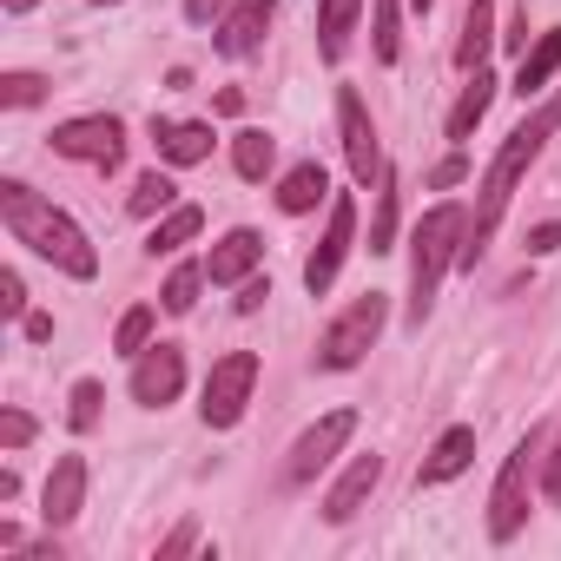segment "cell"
Here are the masks:
<instances>
[{"label":"cell","mask_w":561,"mask_h":561,"mask_svg":"<svg viewBox=\"0 0 561 561\" xmlns=\"http://www.w3.org/2000/svg\"><path fill=\"white\" fill-rule=\"evenodd\" d=\"M502 47H508V54H528V8H522V14H515V27H508V34H502Z\"/></svg>","instance_id":"ab89813d"},{"label":"cell","mask_w":561,"mask_h":561,"mask_svg":"<svg viewBox=\"0 0 561 561\" xmlns=\"http://www.w3.org/2000/svg\"><path fill=\"white\" fill-rule=\"evenodd\" d=\"M152 324H159L152 305H133V311L119 318V331H113V351H119V357H139V351L152 344Z\"/></svg>","instance_id":"83f0119b"},{"label":"cell","mask_w":561,"mask_h":561,"mask_svg":"<svg viewBox=\"0 0 561 561\" xmlns=\"http://www.w3.org/2000/svg\"><path fill=\"white\" fill-rule=\"evenodd\" d=\"M522 244H528V257H548V251H561V218H541V225H535Z\"/></svg>","instance_id":"e575fe53"},{"label":"cell","mask_w":561,"mask_h":561,"mask_svg":"<svg viewBox=\"0 0 561 561\" xmlns=\"http://www.w3.org/2000/svg\"><path fill=\"white\" fill-rule=\"evenodd\" d=\"M0 8H8V14H34V8H41V0H0Z\"/></svg>","instance_id":"b9f144b4"},{"label":"cell","mask_w":561,"mask_h":561,"mask_svg":"<svg viewBox=\"0 0 561 561\" xmlns=\"http://www.w3.org/2000/svg\"><path fill=\"white\" fill-rule=\"evenodd\" d=\"M205 285H211V277H205V264H179V271L165 277V298H159V305H165L172 318H185V311L198 305V291H205Z\"/></svg>","instance_id":"484cf974"},{"label":"cell","mask_w":561,"mask_h":561,"mask_svg":"<svg viewBox=\"0 0 561 561\" xmlns=\"http://www.w3.org/2000/svg\"><path fill=\"white\" fill-rule=\"evenodd\" d=\"M469 462H476V430H469V423H456V430H443V436H436V449L423 456L416 482H423V489H436V482H456Z\"/></svg>","instance_id":"e0dca14e"},{"label":"cell","mask_w":561,"mask_h":561,"mask_svg":"<svg viewBox=\"0 0 561 561\" xmlns=\"http://www.w3.org/2000/svg\"><path fill=\"white\" fill-rule=\"evenodd\" d=\"M100 403H106V390H100L93 377H80V383H73V410H67V423H73V430H93V423H100Z\"/></svg>","instance_id":"f546056e"},{"label":"cell","mask_w":561,"mask_h":561,"mask_svg":"<svg viewBox=\"0 0 561 561\" xmlns=\"http://www.w3.org/2000/svg\"><path fill=\"white\" fill-rule=\"evenodd\" d=\"M554 67H561V27H548V34H541V41H535V47L522 54V73H515V93H522V100H535V93H541V87L554 80Z\"/></svg>","instance_id":"7402d4cb"},{"label":"cell","mask_w":561,"mask_h":561,"mask_svg":"<svg viewBox=\"0 0 561 561\" xmlns=\"http://www.w3.org/2000/svg\"><path fill=\"white\" fill-rule=\"evenodd\" d=\"M257 257H264V238H257L251 225H238V231H225V238L211 244L205 277H211V285H244V277L257 271Z\"/></svg>","instance_id":"9a60e30c"},{"label":"cell","mask_w":561,"mask_h":561,"mask_svg":"<svg viewBox=\"0 0 561 561\" xmlns=\"http://www.w3.org/2000/svg\"><path fill=\"white\" fill-rule=\"evenodd\" d=\"M185 390V351L179 344H146L133 357V403L139 410H165Z\"/></svg>","instance_id":"8fae6325"},{"label":"cell","mask_w":561,"mask_h":561,"mask_svg":"<svg viewBox=\"0 0 561 561\" xmlns=\"http://www.w3.org/2000/svg\"><path fill=\"white\" fill-rule=\"evenodd\" d=\"M205 231V211L198 205H172V211H159V225H152V238H146V251L152 257H165V251H179V244H192Z\"/></svg>","instance_id":"cb8c5ba5"},{"label":"cell","mask_w":561,"mask_h":561,"mask_svg":"<svg viewBox=\"0 0 561 561\" xmlns=\"http://www.w3.org/2000/svg\"><path fill=\"white\" fill-rule=\"evenodd\" d=\"M462 179H469V159H462V146H456V152H449V159H443V165L430 172V185L443 192V185H462Z\"/></svg>","instance_id":"8d00e7d4"},{"label":"cell","mask_w":561,"mask_h":561,"mask_svg":"<svg viewBox=\"0 0 561 561\" xmlns=\"http://www.w3.org/2000/svg\"><path fill=\"white\" fill-rule=\"evenodd\" d=\"M0 218H8V231H14V244H27L34 257H47V264H60L67 277H100V251H93V238L54 205V198H41L34 185H21V179H8L0 185Z\"/></svg>","instance_id":"7a4b0ae2"},{"label":"cell","mask_w":561,"mask_h":561,"mask_svg":"<svg viewBox=\"0 0 561 561\" xmlns=\"http://www.w3.org/2000/svg\"><path fill=\"white\" fill-rule=\"evenodd\" d=\"M34 443V416L27 410H0V449H27Z\"/></svg>","instance_id":"1f68e13d"},{"label":"cell","mask_w":561,"mask_h":561,"mask_svg":"<svg viewBox=\"0 0 561 561\" xmlns=\"http://www.w3.org/2000/svg\"><path fill=\"white\" fill-rule=\"evenodd\" d=\"M351 238H357V205H351L344 192H331V225H324L318 251L305 257V291H311V298H324V291L337 285V271H344V257H351Z\"/></svg>","instance_id":"9c48e42d"},{"label":"cell","mask_w":561,"mask_h":561,"mask_svg":"<svg viewBox=\"0 0 561 561\" xmlns=\"http://www.w3.org/2000/svg\"><path fill=\"white\" fill-rule=\"evenodd\" d=\"M489 47H495V8H489V0H469V8H462V41H456V67L476 73Z\"/></svg>","instance_id":"d6986e66"},{"label":"cell","mask_w":561,"mask_h":561,"mask_svg":"<svg viewBox=\"0 0 561 561\" xmlns=\"http://www.w3.org/2000/svg\"><path fill=\"white\" fill-rule=\"evenodd\" d=\"M383 324H390V298H383V291L351 298V305L324 324V337H318V370H357L364 351L383 337Z\"/></svg>","instance_id":"277c9868"},{"label":"cell","mask_w":561,"mask_h":561,"mask_svg":"<svg viewBox=\"0 0 561 561\" xmlns=\"http://www.w3.org/2000/svg\"><path fill=\"white\" fill-rule=\"evenodd\" d=\"M80 508H87V462L80 456H60L54 476H47V489H41V522L47 528H67Z\"/></svg>","instance_id":"5bb4252c"},{"label":"cell","mask_w":561,"mask_h":561,"mask_svg":"<svg viewBox=\"0 0 561 561\" xmlns=\"http://www.w3.org/2000/svg\"><path fill=\"white\" fill-rule=\"evenodd\" d=\"M357 14H364V0H324V8H318V54L324 60H344Z\"/></svg>","instance_id":"603a6c76"},{"label":"cell","mask_w":561,"mask_h":561,"mask_svg":"<svg viewBox=\"0 0 561 561\" xmlns=\"http://www.w3.org/2000/svg\"><path fill=\"white\" fill-rule=\"evenodd\" d=\"M271 21H277V8H271V0H238V8H231L218 27H211V47H218L225 60H251V54L264 47Z\"/></svg>","instance_id":"7c38bea8"},{"label":"cell","mask_w":561,"mask_h":561,"mask_svg":"<svg viewBox=\"0 0 561 561\" xmlns=\"http://www.w3.org/2000/svg\"><path fill=\"white\" fill-rule=\"evenodd\" d=\"M357 436V410H331V416H318L298 443H291V456H285V482L291 489H305V482H318L331 462H337V449Z\"/></svg>","instance_id":"52a82bcc"},{"label":"cell","mask_w":561,"mask_h":561,"mask_svg":"<svg viewBox=\"0 0 561 561\" xmlns=\"http://www.w3.org/2000/svg\"><path fill=\"white\" fill-rule=\"evenodd\" d=\"M541 495L561 502V430H554V449H548V462H541Z\"/></svg>","instance_id":"74e56055"},{"label":"cell","mask_w":561,"mask_h":561,"mask_svg":"<svg viewBox=\"0 0 561 561\" xmlns=\"http://www.w3.org/2000/svg\"><path fill=\"white\" fill-rule=\"evenodd\" d=\"M370 47H377L383 67H397V54H403V41H397V0H377V8H370Z\"/></svg>","instance_id":"f1b7e54d"},{"label":"cell","mask_w":561,"mask_h":561,"mask_svg":"<svg viewBox=\"0 0 561 561\" xmlns=\"http://www.w3.org/2000/svg\"><path fill=\"white\" fill-rule=\"evenodd\" d=\"M535 456H541V430H528V436L508 449V462H502V476H495V489H489V541H515V535H522Z\"/></svg>","instance_id":"5b68a950"},{"label":"cell","mask_w":561,"mask_h":561,"mask_svg":"<svg viewBox=\"0 0 561 561\" xmlns=\"http://www.w3.org/2000/svg\"><path fill=\"white\" fill-rule=\"evenodd\" d=\"M561 133V93L554 100H541L508 139H502V152L489 159V172L476 179V211H469V238H462V271H476L482 264V251H489V238H495V225H502V211H508V198H515V185H522V172L541 159V146Z\"/></svg>","instance_id":"6da1fadb"},{"label":"cell","mask_w":561,"mask_h":561,"mask_svg":"<svg viewBox=\"0 0 561 561\" xmlns=\"http://www.w3.org/2000/svg\"><path fill=\"white\" fill-rule=\"evenodd\" d=\"M231 165H238V179H271V165H277V139L264 133V126H244V133H231Z\"/></svg>","instance_id":"44dd1931"},{"label":"cell","mask_w":561,"mask_h":561,"mask_svg":"<svg viewBox=\"0 0 561 561\" xmlns=\"http://www.w3.org/2000/svg\"><path fill=\"white\" fill-rule=\"evenodd\" d=\"M383 482V456H351V469L331 482V495H324V522L331 528H344V522H357V508L370 502V489Z\"/></svg>","instance_id":"4fadbf2b"},{"label":"cell","mask_w":561,"mask_h":561,"mask_svg":"<svg viewBox=\"0 0 561 561\" xmlns=\"http://www.w3.org/2000/svg\"><path fill=\"white\" fill-rule=\"evenodd\" d=\"M93 8H113V0H93Z\"/></svg>","instance_id":"ee69618b"},{"label":"cell","mask_w":561,"mask_h":561,"mask_svg":"<svg viewBox=\"0 0 561 561\" xmlns=\"http://www.w3.org/2000/svg\"><path fill=\"white\" fill-rule=\"evenodd\" d=\"M152 146L165 165H198V159H211V126L205 119H152Z\"/></svg>","instance_id":"2e32d148"},{"label":"cell","mask_w":561,"mask_h":561,"mask_svg":"<svg viewBox=\"0 0 561 561\" xmlns=\"http://www.w3.org/2000/svg\"><path fill=\"white\" fill-rule=\"evenodd\" d=\"M0 318H27V285H21V271H0Z\"/></svg>","instance_id":"d6a6232c"},{"label":"cell","mask_w":561,"mask_h":561,"mask_svg":"<svg viewBox=\"0 0 561 561\" xmlns=\"http://www.w3.org/2000/svg\"><path fill=\"white\" fill-rule=\"evenodd\" d=\"M251 383H257V357H251V351L218 357L211 377H205V390H198V416H205V430H231V423L244 416V403H251Z\"/></svg>","instance_id":"8992f818"},{"label":"cell","mask_w":561,"mask_h":561,"mask_svg":"<svg viewBox=\"0 0 561 561\" xmlns=\"http://www.w3.org/2000/svg\"><path fill=\"white\" fill-rule=\"evenodd\" d=\"M462 238H469V211L462 205H430L410 231V305H403V324L423 331V318L436 311V291H443V271L462 257Z\"/></svg>","instance_id":"3957f363"},{"label":"cell","mask_w":561,"mask_h":561,"mask_svg":"<svg viewBox=\"0 0 561 561\" xmlns=\"http://www.w3.org/2000/svg\"><path fill=\"white\" fill-rule=\"evenodd\" d=\"M337 133H344L351 179H357V185H377V179H383V146H377V126H370L357 87H337Z\"/></svg>","instance_id":"30bf717a"},{"label":"cell","mask_w":561,"mask_h":561,"mask_svg":"<svg viewBox=\"0 0 561 561\" xmlns=\"http://www.w3.org/2000/svg\"><path fill=\"white\" fill-rule=\"evenodd\" d=\"M410 8H423V14H430V0H410Z\"/></svg>","instance_id":"7bdbcfd3"},{"label":"cell","mask_w":561,"mask_h":561,"mask_svg":"<svg viewBox=\"0 0 561 561\" xmlns=\"http://www.w3.org/2000/svg\"><path fill=\"white\" fill-rule=\"evenodd\" d=\"M390 238H397V172L383 165V179H377V218H370V251H390Z\"/></svg>","instance_id":"4316f807"},{"label":"cell","mask_w":561,"mask_h":561,"mask_svg":"<svg viewBox=\"0 0 561 561\" xmlns=\"http://www.w3.org/2000/svg\"><path fill=\"white\" fill-rule=\"evenodd\" d=\"M264 298H271V277H244V285H238V311H244V318H251Z\"/></svg>","instance_id":"f35d334b"},{"label":"cell","mask_w":561,"mask_h":561,"mask_svg":"<svg viewBox=\"0 0 561 561\" xmlns=\"http://www.w3.org/2000/svg\"><path fill=\"white\" fill-rule=\"evenodd\" d=\"M41 100H47L41 73H8V80H0V106H41Z\"/></svg>","instance_id":"4dcf8cb0"},{"label":"cell","mask_w":561,"mask_h":561,"mask_svg":"<svg viewBox=\"0 0 561 561\" xmlns=\"http://www.w3.org/2000/svg\"><path fill=\"white\" fill-rule=\"evenodd\" d=\"M489 100H495V73H489V67H476V73H469V87H462V100L449 106V139H456V146H462V139L482 126Z\"/></svg>","instance_id":"ffe728a7"},{"label":"cell","mask_w":561,"mask_h":561,"mask_svg":"<svg viewBox=\"0 0 561 561\" xmlns=\"http://www.w3.org/2000/svg\"><path fill=\"white\" fill-rule=\"evenodd\" d=\"M54 152H60V159H80V165L113 172V165H119V152H126V126H119L113 113L67 119V126H54Z\"/></svg>","instance_id":"ba28073f"},{"label":"cell","mask_w":561,"mask_h":561,"mask_svg":"<svg viewBox=\"0 0 561 561\" xmlns=\"http://www.w3.org/2000/svg\"><path fill=\"white\" fill-rule=\"evenodd\" d=\"M198 548V522H179L165 541H159V561H179V554H192Z\"/></svg>","instance_id":"836d02e7"},{"label":"cell","mask_w":561,"mask_h":561,"mask_svg":"<svg viewBox=\"0 0 561 561\" xmlns=\"http://www.w3.org/2000/svg\"><path fill=\"white\" fill-rule=\"evenodd\" d=\"M324 198H331V172H324L318 159H305V165H291L285 179H277V211H291V218L318 211Z\"/></svg>","instance_id":"ac0fdd59"},{"label":"cell","mask_w":561,"mask_h":561,"mask_svg":"<svg viewBox=\"0 0 561 561\" xmlns=\"http://www.w3.org/2000/svg\"><path fill=\"white\" fill-rule=\"evenodd\" d=\"M21 331H27L34 344H47V337H54V318H47V311H27V318H21Z\"/></svg>","instance_id":"60d3db41"},{"label":"cell","mask_w":561,"mask_h":561,"mask_svg":"<svg viewBox=\"0 0 561 561\" xmlns=\"http://www.w3.org/2000/svg\"><path fill=\"white\" fill-rule=\"evenodd\" d=\"M172 205H179V185H172L159 165H152V172H139V179H133V192H126V211H133V218H159V211H172Z\"/></svg>","instance_id":"d4e9b609"},{"label":"cell","mask_w":561,"mask_h":561,"mask_svg":"<svg viewBox=\"0 0 561 561\" xmlns=\"http://www.w3.org/2000/svg\"><path fill=\"white\" fill-rule=\"evenodd\" d=\"M231 14V0H185V21L192 27H211V21H225Z\"/></svg>","instance_id":"d590c367"}]
</instances>
